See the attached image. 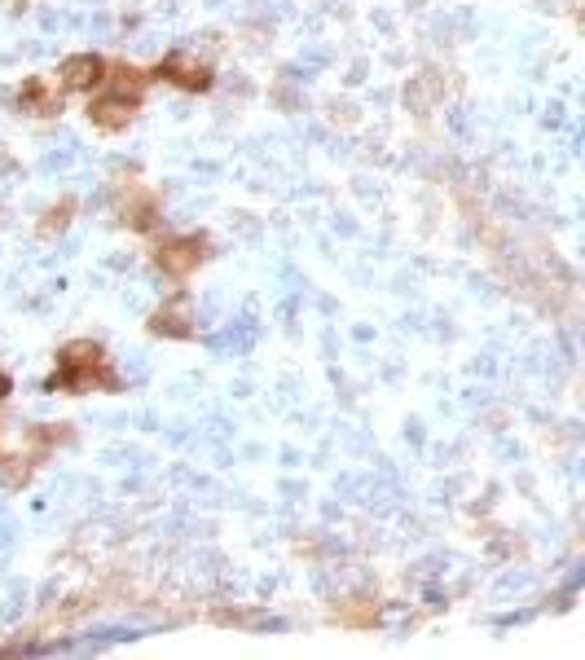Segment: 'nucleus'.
I'll return each mask as SVG.
<instances>
[{"mask_svg":"<svg viewBox=\"0 0 585 660\" xmlns=\"http://www.w3.org/2000/svg\"><path fill=\"white\" fill-rule=\"evenodd\" d=\"M88 388H102V392H119V374L106 366V348L93 344V339H75L58 352V370L44 379V392H88Z\"/></svg>","mask_w":585,"mask_h":660,"instance_id":"obj_1","label":"nucleus"},{"mask_svg":"<svg viewBox=\"0 0 585 660\" xmlns=\"http://www.w3.org/2000/svg\"><path fill=\"white\" fill-rule=\"evenodd\" d=\"M212 256V242L207 234H181V238H163L159 247H154V264H159L168 278L185 282L190 273H198V264Z\"/></svg>","mask_w":585,"mask_h":660,"instance_id":"obj_2","label":"nucleus"},{"mask_svg":"<svg viewBox=\"0 0 585 660\" xmlns=\"http://www.w3.org/2000/svg\"><path fill=\"white\" fill-rule=\"evenodd\" d=\"M150 80L176 84L181 93H207L216 75H212V66H203L198 58H190V53H168V58L150 71Z\"/></svg>","mask_w":585,"mask_h":660,"instance_id":"obj_3","label":"nucleus"},{"mask_svg":"<svg viewBox=\"0 0 585 660\" xmlns=\"http://www.w3.org/2000/svg\"><path fill=\"white\" fill-rule=\"evenodd\" d=\"M159 207H163L159 194L146 190V185H137V181H128V190L119 194V220H124L132 234H154L163 220Z\"/></svg>","mask_w":585,"mask_h":660,"instance_id":"obj_4","label":"nucleus"},{"mask_svg":"<svg viewBox=\"0 0 585 660\" xmlns=\"http://www.w3.org/2000/svg\"><path fill=\"white\" fill-rule=\"evenodd\" d=\"M150 335H159V339H194V304H190V295H172L168 304L154 308Z\"/></svg>","mask_w":585,"mask_h":660,"instance_id":"obj_5","label":"nucleus"},{"mask_svg":"<svg viewBox=\"0 0 585 660\" xmlns=\"http://www.w3.org/2000/svg\"><path fill=\"white\" fill-rule=\"evenodd\" d=\"M106 58L97 53H71L62 66H58V84L71 88V93H93L97 84H106Z\"/></svg>","mask_w":585,"mask_h":660,"instance_id":"obj_6","label":"nucleus"},{"mask_svg":"<svg viewBox=\"0 0 585 660\" xmlns=\"http://www.w3.org/2000/svg\"><path fill=\"white\" fill-rule=\"evenodd\" d=\"M137 106H141V97L106 93V97H93V102H88V119H93V128H102V132H124L132 119H137Z\"/></svg>","mask_w":585,"mask_h":660,"instance_id":"obj_7","label":"nucleus"},{"mask_svg":"<svg viewBox=\"0 0 585 660\" xmlns=\"http://www.w3.org/2000/svg\"><path fill=\"white\" fill-rule=\"evenodd\" d=\"M18 110H27V115H58L62 97L53 93V84L44 80V75H31V80H22V88H18Z\"/></svg>","mask_w":585,"mask_h":660,"instance_id":"obj_8","label":"nucleus"},{"mask_svg":"<svg viewBox=\"0 0 585 660\" xmlns=\"http://www.w3.org/2000/svg\"><path fill=\"white\" fill-rule=\"evenodd\" d=\"M106 84H110V93H119V97H141V88L150 84V71L115 62V66H106Z\"/></svg>","mask_w":585,"mask_h":660,"instance_id":"obj_9","label":"nucleus"},{"mask_svg":"<svg viewBox=\"0 0 585 660\" xmlns=\"http://www.w3.org/2000/svg\"><path fill=\"white\" fill-rule=\"evenodd\" d=\"M75 212H80V198H71V194L58 198V203H53L49 212L40 216V229H36V234H40L44 242H49V238H58V234H66V225H71V220H75Z\"/></svg>","mask_w":585,"mask_h":660,"instance_id":"obj_10","label":"nucleus"},{"mask_svg":"<svg viewBox=\"0 0 585 660\" xmlns=\"http://www.w3.org/2000/svg\"><path fill=\"white\" fill-rule=\"evenodd\" d=\"M335 616H339V621H344V625H361V630H366V625L379 621V603L366 599V594H357V599H352V603H344V608H335Z\"/></svg>","mask_w":585,"mask_h":660,"instance_id":"obj_11","label":"nucleus"},{"mask_svg":"<svg viewBox=\"0 0 585 660\" xmlns=\"http://www.w3.org/2000/svg\"><path fill=\"white\" fill-rule=\"evenodd\" d=\"M212 621H220V625H260V621H269V616L256 612V608H220V612H212Z\"/></svg>","mask_w":585,"mask_h":660,"instance_id":"obj_12","label":"nucleus"},{"mask_svg":"<svg viewBox=\"0 0 585 660\" xmlns=\"http://www.w3.org/2000/svg\"><path fill=\"white\" fill-rule=\"evenodd\" d=\"M5 480H9V484H27V480H31V467H27V462H9V467H5Z\"/></svg>","mask_w":585,"mask_h":660,"instance_id":"obj_13","label":"nucleus"},{"mask_svg":"<svg viewBox=\"0 0 585 660\" xmlns=\"http://www.w3.org/2000/svg\"><path fill=\"white\" fill-rule=\"evenodd\" d=\"M9 392H14V379H9V374H5V370H0V401H5V396H9Z\"/></svg>","mask_w":585,"mask_h":660,"instance_id":"obj_14","label":"nucleus"}]
</instances>
